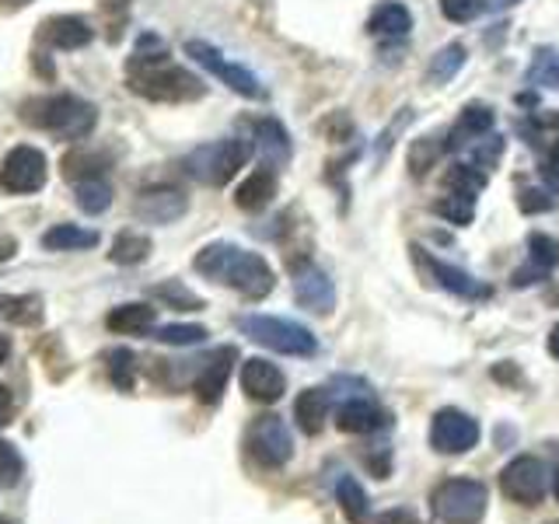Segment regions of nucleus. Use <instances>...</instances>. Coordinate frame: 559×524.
Segmentation results:
<instances>
[{
	"label": "nucleus",
	"mask_w": 559,
	"mask_h": 524,
	"mask_svg": "<svg viewBox=\"0 0 559 524\" xmlns=\"http://www.w3.org/2000/svg\"><path fill=\"white\" fill-rule=\"evenodd\" d=\"M192 266H197V273H203L206 279H214V284L235 287L238 294L249 297V301L266 297L276 284V276H273L266 259L255 255V252H245L231 241L206 245V249L192 259Z\"/></svg>",
	"instance_id": "nucleus-1"
},
{
	"label": "nucleus",
	"mask_w": 559,
	"mask_h": 524,
	"mask_svg": "<svg viewBox=\"0 0 559 524\" xmlns=\"http://www.w3.org/2000/svg\"><path fill=\"white\" fill-rule=\"evenodd\" d=\"M130 92L151 102H192L203 95V84L189 70L168 63L165 49L147 52L144 46H136L130 60Z\"/></svg>",
	"instance_id": "nucleus-2"
},
{
	"label": "nucleus",
	"mask_w": 559,
	"mask_h": 524,
	"mask_svg": "<svg viewBox=\"0 0 559 524\" xmlns=\"http://www.w3.org/2000/svg\"><path fill=\"white\" fill-rule=\"evenodd\" d=\"M22 119L52 133L57 140H84L95 130L98 109L92 102H84L78 95H46V98H32L22 105Z\"/></svg>",
	"instance_id": "nucleus-3"
},
{
	"label": "nucleus",
	"mask_w": 559,
	"mask_h": 524,
	"mask_svg": "<svg viewBox=\"0 0 559 524\" xmlns=\"http://www.w3.org/2000/svg\"><path fill=\"white\" fill-rule=\"evenodd\" d=\"M238 329L252 343L273 349V354H284V357H314L319 354V340H314L311 329H305L301 322L276 319V314H241Z\"/></svg>",
	"instance_id": "nucleus-4"
},
{
	"label": "nucleus",
	"mask_w": 559,
	"mask_h": 524,
	"mask_svg": "<svg viewBox=\"0 0 559 524\" xmlns=\"http://www.w3.org/2000/svg\"><path fill=\"white\" fill-rule=\"evenodd\" d=\"M252 147L245 140H214V144H203L197 151L186 154V175H192L203 186H227L238 175V168H245Z\"/></svg>",
	"instance_id": "nucleus-5"
},
{
	"label": "nucleus",
	"mask_w": 559,
	"mask_h": 524,
	"mask_svg": "<svg viewBox=\"0 0 559 524\" xmlns=\"http://www.w3.org/2000/svg\"><path fill=\"white\" fill-rule=\"evenodd\" d=\"M433 514L444 524H479L486 517V486L479 479H448L433 489Z\"/></svg>",
	"instance_id": "nucleus-6"
},
{
	"label": "nucleus",
	"mask_w": 559,
	"mask_h": 524,
	"mask_svg": "<svg viewBox=\"0 0 559 524\" xmlns=\"http://www.w3.org/2000/svg\"><path fill=\"white\" fill-rule=\"evenodd\" d=\"M186 52L206 70V74H214L221 84L231 87L235 95H241V98H262V95H266V87L259 84V78L252 74V70L241 67V63H231L217 46H210L203 39H189Z\"/></svg>",
	"instance_id": "nucleus-7"
},
{
	"label": "nucleus",
	"mask_w": 559,
	"mask_h": 524,
	"mask_svg": "<svg viewBox=\"0 0 559 524\" xmlns=\"http://www.w3.org/2000/svg\"><path fill=\"white\" fill-rule=\"evenodd\" d=\"M245 444H249V454L262 465V468H280L290 462L294 454V441H290V430L280 416L266 413L259 416L255 424L245 433Z\"/></svg>",
	"instance_id": "nucleus-8"
},
{
	"label": "nucleus",
	"mask_w": 559,
	"mask_h": 524,
	"mask_svg": "<svg viewBox=\"0 0 559 524\" xmlns=\"http://www.w3.org/2000/svg\"><path fill=\"white\" fill-rule=\"evenodd\" d=\"M46 186V154L39 147H11L4 165H0V189L25 196V192H39Z\"/></svg>",
	"instance_id": "nucleus-9"
},
{
	"label": "nucleus",
	"mask_w": 559,
	"mask_h": 524,
	"mask_svg": "<svg viewBox=\"0 0 559 524\" xmlns=\"http://www.w3.org/2000/svg\"><path fill=\"white\" fill-rule=\"evenodd\" d=\"M500 489L503 497H511L521 507H535L546 500V489H549V476H546V465L532 454H521L511 465L500 472Z\"/></svg>",
	"instance_id": "nucleus-10"
},
{
	"label": "nucleus",
	"mask_w": 559,
	"mask_h": 524,
	"mask_svg": "<svg viewBox=\"0 0 559 524\" xmlns=\"http://www.w3.org/2000/svg\"><path fill=\"white\" fill-rule=\"evenodd\" d=\"M479 444V424L462 409H441L430 424V448L437 454H465Z\"/></svg>",
	"instance_id": "nucleus-11"
},
{
	"label": "nucleus",
	"mask_w": 559,
	"mask_h": 524,
	"mask_svg": "<svg viewBox=\"0 0 559 524\" xmlns=\"http://www.w3.org/2000/svg\"><path fill=\"white\" fill-rule=\"evenodd\" d=\"M413 255L430 270V276L437 279V287L448 290V294H454V297H465V301H486V297L493 294V290H489V287L483 284V279L468 276L465 270L451 266V262H441L437 255H430V252L419 249V245H413Z\"/></svg>",
	"instance_id": "nucleus-12"
},
{
	"label": "nucleus",
	"mask_w": 559,
	"mask_h": 524,
	"mask_svg": "<svg viewBox=\"0 0 559 524\" xmlns=\"http://www.w3.org/2000/svg\"><path fill=\"white\" fill-rule=\"evenodd\" d=\"M294 297L311 314H332V308H336V287H332L325 270L311 266V262L294 270Z\"/></svg>",
	"instance_id": "nucleus-13"
},
{
	"label": "nucleus",
	"mask_w": 559,
	"mask_h": 524,
	"mask_svg": "<svg viewBox=\"0 0 559 524\" xmlns=\"http://www.w3.org/2000/svg\"><path fill=\"white\" fill-rule=\"evenodd\" d=\"M241 389L249 398L255 402H280L287 392V378L284 371L273 364V360H262V357H252V360H245L241 364Z\"/></svg>",
	"instance_id": "nucleus-14"
},
{
	"label": "nucleus",
	"mask_w": 559,
	"mask_h": 524,
	"mask_svg": "<svg viewBox=\"0 0 559 524\" xmlns=\"http://www.w3.org/2000/svg\"><path fill=\"white\" fill-rule=\"evenodd\" d=\"M235 357H238V349L224 346L203 364V371L197 374V384H192V392H197V398L203 402V406H214V402H221V395L227 389V378H231V360Z\"/></svg>",
	"instance_id": "nucleus-15"
},
{
	"label": "nucleus",
	"mask_w": 559,
	"mask_h": 524,
	"mask_svg": "<svg viewBox=\"0 0 559 524\" xmlns=\"http://www.w3.org/2000/svg\"><path fill=\"white\" fill-rule=\"evenodd\" d=\"M559 266V241L552 235H528V266L514 273V287H528L535 279H546Z\"/></svg>",
	"instance_id": "nucleus-16"
},
{
	"label": "nucleus",
	"mask_w": 559,
	"mask_h": 524,
	"mask_svg": "<svg viewBox=\"0 0 559 524\" xmlns=\"http://www.w3.org/2000/svg\"><path fill=\"white\" fill-rule=\"evenodd\" d=\"M186 196L179 189H147L140 192V200L133 203L136 217L140 221H151V224H171L186 214Z\"/></svg>",
	"instance_id": "nucleus-17"
},
{
	"label": "nucleus",
	"mask_w": 559,
	"mask_h": 524,
	"mask_svg": "<svg viewBox=\"0 0 559 524\" xmlns=\"http://www.w3.org/2000/svg\"><path fill=\"white\" fill-rule=\"evenodd\" d=\"M389 424H392L389 409H381L378 402H367V398L343 402L336 413V427L343 433H374V430H384Z\"/></svg>",
	"instance_id": "nucleus-18"
},
{
	"label": "nucleus",
	"mask_w": 559,
	"mask_h": 524,
	"mask_svg": "<svg viewBox=\"0 0 559 524\" xmlns=\"http://www.w3.org/2000/svg\"><path fill=\"white\" fill-rule=\"evenodd\" d=\"M489 130H493V109H489V105L472 102V105H465V109H462L459 122L451 127L444 147L448 151H462L468 144H476V140L489 136Z\"/></svg>",
	"instance_id": "nucleus-19"
},
{
	"label": "nucleus",
	"mask_w": 559,
	"mask_h": 524,
	"mask_svg": "<svg viewBox=\"0 0 559 524\" xmlns=\"http://www.w3.org/2000/svg\"><path fill=\"white\" fill-rule=\"evenodd\" d=\"M92 25L84 22L78 14H60V17H49L43 25V43L52 49H81L92 43Z\"/></svg>",
	"instance_id": "nucleus-20"
},
{
	"label": "nucleus",
	"mask_w": 559,
	"mask_h": 524,
	"mask_svg": "<svg viewBox=\"0 0 559 524\" xmlns=\"http://www.w3.org/2000/svg\"><path fill=\"white\" fill-rule=\"evenodd\" d=\"M413 28V14L406 4H399V0H389V4H378L367 17V32L374 35V39H406Z\"/></svg>",
	"instance_id": "nucleus-21"
},
{
	"label": "nucleus",
	"mask_w": 559,
	"mask_h": 524,
	"mask_svg": "<svg viewBox=\"0 0 559 524\" xmlns=\"http://www.w3.org/2000/svg\"><path fill=\"white\" fill-rule=\"evenodd\" d=\"M255 151L266 157V165H287L290 162V133L280 119L266 116L255 122Z\"/></svg>",
	"instance_id": "nucleus-22"
},
{
	"label": "nucleus",
	"mask_w": 559,
	"mask_h": 524,
	"mask_svg": "<svg viewBox=\"0 0 559 524\" xmlns=\"http://www.w3.org/2000/svg\"><path fill=\"white\" fill-rule=\"evenodd\" d=\"M273 196H276V171L273 168H259L238 186L235 203L241 210H262V206L273 203Z\"/></svg>",
	"instance_id": "nucleus-23"
},
{
	"label": "nucleus",
	"mask_w": 559,
	"mask_h": 524,
	"mask_svg": "<svg viewBox=\"0 0 559 524\" xmlns=\"http://www.w3.org/2000/svg\"><path fill=\"white\" fill-rule=\"evenodd\" d=\"M325 413H329V392L325 389H308L294 402V419L308 437H314L325 427Z\"/></svg>",
	"instance_id": "nucleus-24"
},
{
	"label": "nucleus",
	"mask_w": 559,
	"mask_h": 524,
	"mask_svg": "<svg viewBox=\"0 0 559 524\" xmlns=\"http://www.w3.org/2000/svg\"><path fill=\"white\" fill-rule=\"evenodd\" d=\"M43 297L35 294H0V322L11 325H39L43 322Z\"/></svg>",
	"instance_id": "nucleus-25"
},
{
	"label": "nucleus",
	"mask_w": 559,
	"mask_h": 524,
	"mask_svg": "<svg viewBox=\"0 0 559 524\" xmlns=\"http://www.w3.org/2000/svg\"><path fill=\"white\" fill-rule=\"evenodd\" d=\"M43 245L49 252H81V249H95L98 235L78 224H57L43 235Z\"/></svg>",
	"instance_id": "nucleus-26"
},
{
	"label": "nucleus",
	"mask_w": 559,
	"mask_h": 524,
	"mask_svg": "<svg viewBox=\"0 0 559 524\" xmlns=\"http://www.w3.org/2000/svg\"><path fill=\"white\" fill-rule=\"evenodd\" d=\"M112 332H122V336H133V332H147L154 325V308L151 305H119L109 311L105 319Z\"/></svg>",
	"instance_id": "nucleus-27"
},
{
	"label": "nucleus",
	"mask_w": 559,
	"mask_h": 524,
	"mask_svg": "<svg viewBox=\"0 0 559 524\" xmlns=\"http://www.w3.org/2000/svg\"><path fill=\"white\" fill-rule=\"evenodd\" d=\"M105 165H109V162H105V154H98V151H74V154L63 157V175L70 182L102 179Z\"/></svg>",
	"instance_id": "nucleus-28"
},
{
	"label": "nucleus",
	"mask_w": 559,
	"mask_h": 524,
	"mask_svg": "<svg viewBox=\"0 0 559 524\" xmlns=\"http://www.w3.org/2000/svg\"><path fill=\"white\" fill-rule=\"evenodd\" d=\"M336 500L343 507V514L354 524L367 521V493H364V486L354 476H340L336 479Z\"/></svg>",
	"instance_id": "nucleus-29"
},
{
	"label": "nucleus",
	"mask_w": 559,
	"mask_h": 524,
	"mask_svg": "<svg viewBox=\"0 0 559 524\" xmlns=\"http://www.w3.org/2000/svg\"><path fill=\"white\" fill-rule=\"evenodd\" d=\"M151 252V238L140 235V231H122L116 241H112V252L109 259L119 262V266H136V262H144Z\"/></svg>",
	"instance_id": "nucleus-30"
},
{
	"label": "nucleus",
	"mask_w": 559,
	"mask_h": 524,
	"mask_svg": "<svg viewBox=\"0 0 559 524\" xmlns=\"http://www.w3.org/2000/svg\"><path fill=\"white\" fill-rule=\"evenodd\" d=\"M105 364H109V378L119 392H133V381H136V357L133 349L127 346H116L109 357H105Z\"/></svg>",
	"instance_id": "nucleus-31"
},
{
	"label": "nucleus",
	"mask_w": 559,
	"mask_h": 524,
	"mask_svg": "<svg viewBox=\"0 0 559 524\" xmlns=\"http://www.w3.org/2000/svg\"><path fill=\"white\" fill-rule=\"evenodd\" d=\"M433 210L441 214L448 224H472V217H476V196H465V192H448L444 200H437Z\"/></svg>",
	"instance_id": "nucleus-32"
},
{
	"label": "nucleus",
	"mask_w": 559,
	"mask_h": 524,
	"mask_svg": "<svg viewBox=\"0 0 559 524\" xmlns=\"http://www.w3.org/2000/svg\"><path fill=\"white\" fill-rule=\"evenodd\" d=\"M112 203V186L105 179H84L78 182V206L84 214H102Z\"/></svg>",
	"instance_id": "nucleus-33"
},
{
	"label": "nucleus",
	"mask_w": 559,
	"mask_h": 524,
	"mask_svg": "<svg viewBox=\"0 0 559 524\" xmlns=\"http://www.w3.org/2000/svg\"><path fill=\"white\" fill-rule=\"evenodd\" d=\"M465 67V46H459V43H451V46H444L437 57L430 60V81H437V84H444V81H451L459 70Z\"/></svg>",
	"instance_id": "nucleus-34"
},
{
	"label": "nucleus",
	"mask_w": 559,
	"mask_h": 524,
	"mask_svg": "<svg viewBox=\"0 0 559 524\" xmlns=\"http://www.w3.org/2000/svg\"><path fill=\"white\" fill-rule=\"evenodd\" d=\"M444 186L454 192H465V196H476V192L486 189V175L479 171V165H451V171L444 175Z\"/></svg>",
	"instance_id": "nucleus-35"
},
{
	"label": "nucleus",
	"mask_w": 559,
	"mask_h": 524,
	"mask_svg": "<svg viewBox=\"0 0 559 524\" xmlns=\"http://www.w3.org/2000/svg\"><path fill=\"white\" fill-rule=\"evenodd\" d=\"M157 301H168V308H179V311H200L203 308V301L192 290H186L179 279H168V284H157L154 290H151Z\"/></svg>",
	"instance_id": "nucleus-36"
},
{
	"label": "nucleus",
	"mask_w": 559,
	"mask_h": 524,
	"mask_svg": "<svg viewBox=\"0 0 559 524\" xmlns=\"http://www.w3.org/2000/svg\"><path fill=\"white\" fill-rule=\"evenodd\" d=\"M528 81L542 84V87H552V92H559V57L552 49H538L535 52V63L528 70Z\"/></svg>",
	"instance_id": "nucleus-37"
},
{
	"label": "nucleus",
	"mask_w": 559,
	"mask_h": 524,
	"mask_svg": "<svg viewBox=\"0 0 559 524\" xmlns=\"http://www.w3.org/2000/svg\"><path fill=\"white\" fill-rule=\"evenodd\" d=\"M154 340L165 346H192L206 340V329L203 325H162V329H154Z\"/></svg>",
	"instance_id": "nucleus-38"
},
{
	"label": "nucleus",
	"mask_w": 559,
	"mask_h": 524,
	"mask_svg": "<svg viewBox=\"0 0 559 524\" xmlns=\"http://www.w3.org/2000/svg\"><path fill=\"white\" fill-rule=\"evenodd\" d=\"M441 151H448L444 144H437L433 136H424V140H416L413 151H409V171L416 175V179H424V171L441 157Z\"/></svg>",
	"instance_id": "nucleus-39"
},
{
	"label": "nucleus",
	"mask_w": 559,
	"mask_h": 524,
	"mask_svg": "<svg viewBox=\"0 0 559 524\" xmlns=\"http://www.w3.org/2000/svg\"><path fill=\"white\" fill-rule=\"evenodd\" d=\"M518 206L524 210V214H549V210L556 206V192L542 189V186H521Z\"/></svg>",
	"instance_id": "nucleus-40"
},
{
	"label": "nucleus",
	"mask_w": 559,
	"mask_h": 524,
	"mask_svg": "<svg viewBox=\"0 0 559 524\" xmlns=\"http://www.w3.org/2000/svg\"><path fill=\"white\" fill-rule=\"evenodd\" d=\"M441 11H444L448 22L468 25L483 14V0H441Z\"/></svg>",
	"instance_id": "nucleus-41"
},
{
	"label": "nucleus",
	"mask_w": 559,
	"mask_h": 524,
	"mask_svg": "<svg viewBox=\"0 0 559 524\" xmlns=\"http://www.w3.org/2000/svg\"><path fill=\"white\" fill-rule=\"evenodd\" d=\"M22 468H25V462H22V454H17V448L0 441V486H14L22 479Z\"/></svg>",
	"instance_id": "nucleus-42"
},
{
	"label": "nucleus",
	"mask_w": 559,
	"mask_h": 524,
	"mask_svg": "<svg viewBox=\"0 0 559 524\" xmlns=\"http://www.w3.org/2000/svg\"><path fill=\"white\" fill-rule=\"evenodd\" d=\"M11 416H14V398H11V392L0 384V427L4 424H11Z\"/></svg>",
	"instance_id": "nucleus-43"
},
{
	"label": "nucleus",
	"mask_w": 559,
	"mask_h": 524,
	"mask_svg": "<svg viewBox=\"0 0 559 524\" xmlns=\"http://www.w3.org/2000/svg\"><path fill=\"white\" fill-rule=\"evenodd\" d=\"M378 524H419V521L406 511H389L384 517H378Z\"/></svg>",
	"instance_id": "nucleus-44"
},
{
	"label": "nucleus",
	"mask_w": 559,
	"mask_h": 524,
	"mask_svg": "<svg viewBox=\"0 0 559 524\" xmlns=\"http://www.w3.org/2000/svg\"><path fill=\"white\" fill-rule=\"evenodd\" d=\"M549 354H552V357L559 360V325H556V329L549 332Z\"/></svg>",
	"instance_id": "nucleus-45"
},
{
	"label": "nucleus",
	"mask_w": 559,
	"mask_h": 524,
	"mask_svg": "<svg viewBox=\"0 0 559 524\" xmlns=\"http://www.w3.org/2000/svg\"><path fill=\"white\" fill-rule=\"evenodd\" d=\"M11 252H14V238H4V241H0V262L11 259Z\"/></svg>",
	"instance_id": "nucleus-46"
},
{
	"label": "nucleus",
	"mask_w": 559,
	"mask_h": 524,
	"mask_svg": "<svg viewBox=\"0 0 559 524\" xmlns=\"http://www.w3.org/2000/svg\"><path fill=\"white\" fill-rule=\"evenodd\" d=\"M11 357V340L8 336H0V364H4Z\"/></svg>",
	"instance_id": "nucleus-47"
},
{
	"label": "nucleus",
	"mask_w": 559,
	"mask_h": 524,
	"mask_svg": "<svg viewBox=\"0 0 559 524\" xmlns=\"http://www.w3.org/2000/svg\"><path fill=\"white\" fill-rule=\"evenodd\" d=\"M511 4H518V0H489V8H497V11L500 8H511Z\"/></svg>",
	"instance_id": "nucleus-48"
},
{
	"label": "nucleus",
	"mask_w": 559,
	"mask_h": 524,
	"mask_svg": "<svg viewBox=\"0 0 559 524\" xmlns=\"http://www.w3.org/2000/svg\"><path fill=\"white\" fill-rule=\"evenodd\" d=\"M28 0H0V8H25Z\"/></svg>",
	"instance_id": "nucleus-49"
},
{
	"label": "nucleus",
	"mask_w": 559,
	"mask_h": 524,
	"mask_svg": "<svg viewBox=\"0 0 559 524\" xmlns=\"http://www.w3.org/2000/svg\"><path fill=\"white\" fill-rule=\"evenodd\" d=\"M552 162H556V165H559V136H556V140H552Z\"/></svg>",
	"instance_id": "nucleus-50"
},
{
	"label": "nucleus",
	"mask_w": 559,
	"mask_h": 524,
	"mask_svg": "<svg viewBox=\"0 0 559 524\" xmlns=\"http://www.w3.org/2000/svg\"><path fill=\"white\" fill-rule=\"evenodd\" d=\"M549 305H559V294H549Z\"/></svg>",
	"instance_id": "nucleus-51"
},
{
	"label": "nucleus",
	"mask_w": 559,
	"mask_h": 524,
	"mask_svg": "<svg viewBox=\"0 0 559 524\" xmlns=\"http://www.w3.org/2000/svg\"><path fill=\"white\" fill-rule=\"evenodd\" d=\"M0 524H17V521H11V517H0Z\"/></svg>",
	"instance_id": "nucleus-52"
},
{
	"label": "nucleus",
	"mask_w": 559,
	"mask_h": 524,
	"mask_svg": "<svg viewBox=\"0 0 559 524\" xmlns=\"http://www.w3.org/2000/svg\"><path fill=\"white\" fill-rule=\"evenodd\" d=\"M556 497H559V472H556Z\"/></svg>",
	"instance_id": "nucleus-53"
},
{
	"label": "nucleus",
	"mask_w": 559,
	"mask_h": 524,
	"mask_svg": "<svg viewBox=\"0 0 559 524\" xmlns=\"http://www.w3.org/2000/svg\"><path fill=\"white\" fill-rule=\"evenodd\" d=\"M552 524H559V521H552Z\"/></svg>",
	"instance_id": "nucleus-54"
}]
</instances>
